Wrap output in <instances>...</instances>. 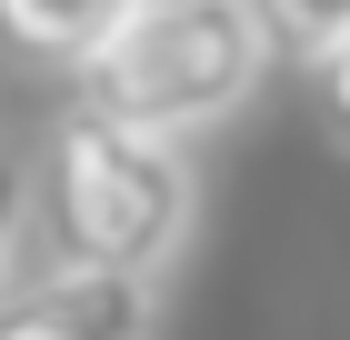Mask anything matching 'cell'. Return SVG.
Here are the masks:
<instances>
[{
	"label": "cell",
	"mask_w": 350,
	"mask_h": 340,
	"mask_svg": "<svg viewBox=\"0 0 350 340\" xmlns=\"http://www.w3.org/2000/svg\"><path fill=\"white\" fill-rule=\"evenodd\" d=\"M270 30L250 0H131L120 21L70 60L81 101L161 140H200L260 90Z\"/></svg>",
	"instance_id": "obj_2"
},
{
	"label": "cell",
	"mask_w": 350,
	"mask_h": 340,
	"mask_svg": "<svg viewBox=\"0 0 350 340\" xmlns=\"http://www.w3.org/2000/svg\"><path fill=\"white\" fill-rule=\"evenodd\" d=\"M270 30V60H310L330 30H350V0H250Z\"/></svg>",
	"instance_id": "obj_5"
},
{
	"label": "cell",
	"mask_w": 350,
	"mask_h": 340,
	"mask_svg": "<svg viewBox=\"0 0 350 340\" xmlns=\"http://www.w3.org/2000/svg\"><path fill=\"white\" fill-rule=\"evenodd\" d=\"M21 231H30V170L0 151V290H10V261H21Z\"/></svg>",
	"instance_id": "obj_7"
},
{
	"label": "cell",
	"mask_w": 350,
	"mask_h": 340,
	"mask_svg": "<svg viewBox=\"0 0 350 340\" xmlns=\"http://www.w3.org/2000/svg\"><path fill=\"white\" fill-rule=\"evenodd\" d=\"M150 330H161V280L150 270L51 261L40 280L0 290V340H150Z\"/></svg>",
	"instance_id": "obj_3"
},
{
	"label": "cell",
	"mask_w": 350,
	"mask_h": 340,
	"mask_svg": "<svg viewBox=\"0 0 350 340\" xmlns=\"http://www.w3.org/2000/svg\"><path fill=\"white\" fill-rule=\"evenodd\" d=\"M30 220L51 240V261L150 270V280H161V270L180 261L190 220H200L190 140L131 131V120L70 101L51 120V140H40V170H30Z\"/></svg>",
	"instance_id": "obj_1"
},
{
	"label": "cell",
	"mask_w": 350,
	"mask_h": 340,
	"mask_svg": "<svg viewBox=\"0 0 350 340\" xmlns=\"http://www.w3.org/2000/svg\"><path fill=\"white\" fill-rule=\"evenodd\" d=\"M120 10H131V0H0V30H10L30 60H60V70H70Z\"/></svg>",
	"instance_id": "obj_4"
},
{
	"label": "cell",
	"mask_w": 350,
	"mask_h": 340,
	"mask_svg": "<svg viewBox=\"0 0 350 340\" xmlns=\"http://www.w3.org/2000/svg\"><path fill=\"white\" fill-rule=\"evenodd\" d=\"M300 70H310V110H321V131L350 151V30H330V40L300 60Z\"/></svg>",
	"instance_id": "obj_6"
}]
</instances>
